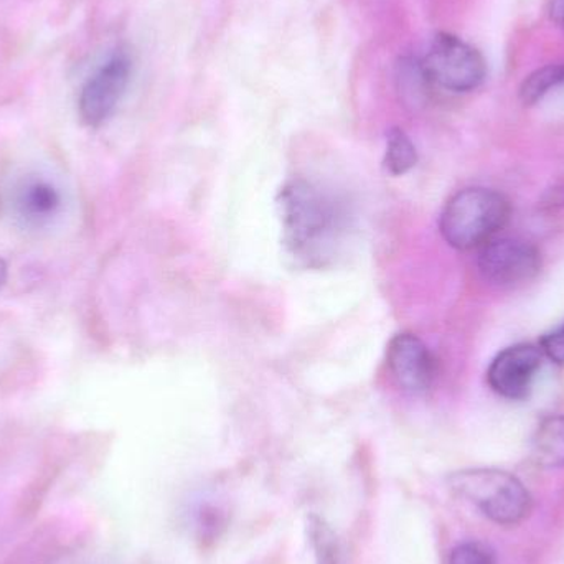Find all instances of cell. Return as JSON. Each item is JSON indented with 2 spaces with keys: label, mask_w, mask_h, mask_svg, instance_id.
I'll use <instances>...</instances> for the list:
<instances>
[{
  "label": "cell",
  "mask_w": 564,
  "mask_h": 564,
  "mask_svg": "<svg viewBox=\"0 0 564 564\" xmlns=\"http://www.w3.org/2000/svg\"><path fill=\"white\" fill-rule=\"evenodd\" d=\"M280 208L289 253L308 267H322L344 235V205L311 182L292 181L281 191Z\"/></svg>",
  "instance_id": "obj_1"
},
{
  "label": "cell",
  "mask_w": 564,
  "mask_h": 564,
  "mask_svg": "<svg viewBox=\"0 0 564 564\" xmlns=\"http://www.w3.org/2000/svg\"><path fill=\"white\" fill-rule=\"evenodd\" d=\"M510 218V204L499 192L473 187L457 192L441 214L440 230L449 247L476 250L497 237Z\"/></svg>",
  "instance_id": "obj_2"
},
{
  "label": "cell",
  "mask_w": 564,
  "mask_h": 564,
  "mask_svg": "<svg viewBox=\"0 0 564 564\" xmlns=\"http://www.w3.org/2000/svg\"><path fill=\"white\" fill-rule=\"evenodd\" d=\"M449 489L499 525H517L532 512L527 487L499 469H466L449 477Z\"/></svg>",
  "instance_id": "obj_3"
},
{
  "label": "cell",
  "mask_w": 564,
  "mask_h": 564,
  "mask_svg": "<svg viewBox=\"0 0 564 564\" xmlns=\"http://www.w3.org/2000/svg\"><path fill=\"white\" fill-rule=\"evenodd\" d=\"M420 65L427 83L453 93L479 88L487 75L486 59L480 52L451 33L434 36Z\"/></svg>",
  "instance_id": "obj_4"
},
{
  "label": "cell",
  "mask_w": 564,
  "mask_h": 564,
  "mask_svg": "<svg viewBox=\"0 0 564 564\" xmlns=\"http://www.w3.org/2000/svg\"><path fill=\"white\" fill-rule=\"evenodd\" d=\"M132 76V59L118 50L86 79L79 91L78 112L89 128L105 124L121 102Z\"/></svg>",
  "instance_id": "obj_5"
},
{
  "label": "cell",
  "mask_w": 564,
  "mask_h": 564,
  "mask_svg": "<svg viewBox=\"0 0 564 564\" xmlns=\"http://www.w3.org/2000/svg\"><path fill=\"white\" fill-rule=\"evenodd\" d=\"M480 274L497 288H519L542 270L539 248L522 238H492L479 248Z\"/></svg>",
  "instance_id": "obj_6"
},
{
  "label": "cell",
  "mask_w": 564,
  "mask_h": 564,
  "mask_svg": "<svg viewBox=\"0 0 564 564\" xmlns=\"http://www.w3.org/2000/svg\"><path fill=\"white\" fill-rule=\"evenodd\" d=\"M542 364V348L532 344L513 345L494 358L487 380L500 397L513 401L525 400Z\"/></svg>",
  "instance_id": "obj_7"
},
{
  "label": "cell",
  "mask_w": 564,
  "mask_h": 564,
  "mask_svg": "<svg viewBox=\"0 0 564 564\" xmlns=\"http://www.w3.org/2000/svg\"><path fill=\"white\" fill-rule=\"evenodd\" d=\"M388 368L401 390L423 394L433 387L436 378V360L430 348L414 334L394 335L388 345Z\"/></svg>",
  "instance_id": "obj_8"
},
{
  "label": "cell",
  "mask_w": 564,
  "mask_h": 564,
  "mask_svg": "<svg viewBox=\"0 0 564 564\" xmlns=\"http://www.w3.org/2000/svg\"><path fill=\"white\" fill-rule=\"evenodd\" d=\"M13 207L29 227H45L62 212L63 195L48 178L32 175L17 185Z\"/></svg>",
  "instance_id": "obj_9"
},
{
  "label": "cell",
  "mask_w": 564,
  "mask_h": 564,
  "mask_svg": "<svg viewBox=\"0 0 564 564\" xmlns=\"http://www.w3.org/2000/svg\"><path fill=\"white\" fill-rule=\"evenodd\" d=\"M532 456L539 466L546 467V469L564 467L563 414L542 421L533 436Z\"/></svg>",
  "instance_id": "obj_10"
},
{
  "label": "cell",
  "mask_w": 564,
  "mask_h": 564,
  "mask_svg": "<svg viewBox=\"0 0 564 564\" xmlns=\"http://www.w3.org/2000/svg\"><path fill=\"white\" fill-rule=\"evenodd\" d=\"M417 152L413 141L401 129H391L387 141L384 167L391 175H404L416 165Z\"/></svg>",
  "instance_id": "obj_11"
},
{
  "label": "cell",
  "mask_w": 564,
  "mask_h": 564,
  "mask_svg": "<svg viewBox=\"0 0 564 564\" xmlns=\"http://www.w3.org/2000/svg\"><path fill=\"white\" fill-rule=\"evenodd\" d=\"M564 83V65H550L545 68L536 69L533 75L523 82L520 89V99L523 105L532 106L539 102L543 96L549 95L553 88Z\"/></svg>",
  "instance_id": "obj_12"
},
{
  "label": "cell",
  "mask_w": 564,
  "mask_h": 564,
  "mask_svg": "<svg viewBox=\"0 0 564 564\" xmlns=\"http://www.w3.org/2000/svg\"><path fill=\"white\" fill-rule=\"evenodd\" d=\"M308 542L314 552L315 564H338V546L330 527L312 516L307 523Z\"/></svg>",
  "instance_id": "obj_13"
},
{
  "label": "cell",
  "mask_w": 564,
  "mask_h": 564,
  "mask_svg": "<svg viewBox=\"0 0 564 564\" xmlns=\"http://www.w3.org/2000/svg\"><path fill=\"white\" fill-rule=\"evenodd\" d=\"M449 564H496L490 553L474 543H464L453 550Z\"/></svg>",
  "instance_id": "obj_14"
},
{
  "label": "cell",
  "mask_w": 564,
  "mask_h": 564,
  "mask_svg": "<svg viewBox=\"0 0 564 564\" xmlns=\"http://www.w3.org/2000/svg\"><path fill=\"white\" fill-rule=\"evenodd\" d=\"M543 355L555 364L564 365V325L542 338Z\"/></svg>",
  "instance_id": "obj_15"
},
{
  "label": "cell",
  "mask_w": 564,
  "mask_h": 564,
  "mask_svg": "<svg viewBox=\"0 0 564 564\" xmlns=\"http://www.w3.org/2000/svg\"><path fill=\"white\" fill-rule=\"evenodd\" d=\"M552 17L556 23L564 30V0H553Z\"/></svg>",
  "instance_id": "obj_16"
},
{
  "label": "cell",
  "mask_w": 564,
  "mask_h": 564,
  "mask_svg": "<svg viewBox=\"0 0 564 564\" xmlns=\"http://www.w3.org/2000/svg\"><path fill=\"white\" fill-rule=\"evenodd\" d=\"M7 278H9V268H7L6 261L0 258V288L6 284Z\"/></svg>",
  "instance_id": "obj_17"
}]
</instances>
